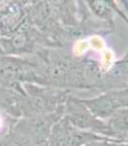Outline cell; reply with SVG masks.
<instances>
[{"instance_id":"5","label":"cell","mask_w":128,"mask_h":146,"mask_svg":"<svg viewBox=\"0 0 128 146\" xmlns=\"http://www.w3.org/2000/svg\"><path fill=\"white\" fill-rule=\"evenodd\" d=\"M24 38H22V36H18V38H16V40H15V42H14V44H15V46H22L23 44H24Z\"/></svg>"},{"instance_id":"2","label":"cell","mask_w":128,"mask_h":146,"mask_svg":"<svg viewBox=\"0 0 128 146\" xmlns=\"http://www.w3.org/2000/svg\"><path fill=\"white\" fill-rule=\"evenodd\" d=\"M69 117L72 123L80 128H97L104 133H108V126L97 121L88 109L82 105H72L69 107Z\"/></svg>"},{"instance_id":"1","label":"cell","mask_w":128,"mask_h":146,"mask_svg":"<svg viewBox=\"0 0 128 146\" xmlns=\"http://www.w3.org/2000/svg\"><path fill=\"white\" fill-rule=\"evenodd\" d=\"M88 108L97 117H108L123 106L120 91H112L110 93L98 97L93 100L86 101Z\"/></svg>"},{"instance_id":"4","label":"cell","mask_w":128,"mask_h":146,"mask_svg":"<svg viewBox=\"0 0 128 146\" xmlns=\"http://www.w3.org/2000/svg\"><path fill=\"white\" fill-rule=\"evenodd\" d=\"M67 128L59 124L52 134V146H67Z\"/></svg>"},{"instance_id":"3","label":"cell","mask_w":128,"mask_h":146,"mask_svg":"<svg viewBox=\"0 0 128 146\" xmlns=\"http://www.w3.org/2000/svg\"><path fill=\"white\" fill-rule=\"evenodd\" d=\"M108 134L115 138H123L128 134V109H119L110 117L108 125Z\"/></svg>"}]
</instances>
